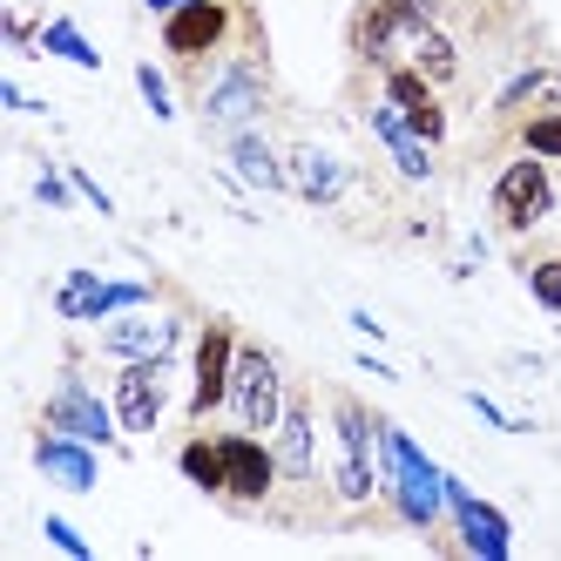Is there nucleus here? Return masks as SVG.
<instances>
[{
  "mask_svg": "<svg viewBox=\"0 0 561 561\" xmlns=\"http://www.w3.org/2000/svg\"><path fill=\"white\" fill-rule=\"evenodd\" d=\"M156 27H163V55L183 68L190 89L204 82V75H210L224 55L244 48L251 34H264L244 0H183V8H176L170 21H156Z\"/></svg>",
  "mask_w": 561,
  "mask_h": 561,
  "instance_id": "f257e3e1",
  "label": "nucleus"
},
{
  "mask_svg": "<svg viewBox=\"0 0 561 561\" xmlns=\"http://www.w3.org/2000/svg\"><path fill=\"white\" fill-rule=\"evenodd\" d=\"M277 102L271 82V55H264V34H251L237 55H224L204 82H196V115H204L210 136H237V129H257Z\"/></svg>",
  "mask_w": 561,
  "mask_h": 561,
  "instance_id": "f03ea898",
  "label": "nucleus"
},
{
  "mask_svg": "<svg viewBox=\"0 0 561 561\" xmlns=\"http://www.w3.org/2000/svg\"><path fill=\"white\" fill-rule=\"evenodd\" d=\"M379 494H386L392 514L407 520V528H420V535H433L439 514H447V473H439L386 413H379Z\"/></svg>",
  "mask_w": 561,
  "mask_h": 561,
  "instance_id": "7ed1b4c3",
  "label": "nucleus"
},
{
  "mask_svg": "<svg viewBox=\"0 0 561 561\" xmlns=\"http://www.w3.org/2000/svg\"><path fill=\"white\" fill-rule=\"evenodd\" d=\"M332 420V494L345 507H366L379 494V413L352 392H325Z\"/></svg>",
  "mask_w": 561,
  "mask_h": 561,
  "instance_id": "20e7f679",
  "label": "nucleus"
},
{
  "mask_svg": "<svg viewBox=\"0 0 561 561\" xmlns=\"http://www.w3.org/2000/svg\"><path fill=\"white\" fill-rule=\"evenodd\" d=\"M439 21H447V0H358L345 21V48L358 68H386L407 61V48Z\"/></svg>",
  "mask_w": 561,
  "mask_h": 561,
  "instance_id": "39448f33",
  "label": "nucleus"
},
{
  "mask_svg": "<svg viewBox=\"0 0 561 561\" xmlns=\"http://www.w3.org/2000/svg\"><path fill=\"white\" fill-rule=\"evenodd\" d=\"M285 399H291L285 358H277L271 345H257V339H244V345H237V366H230V399H224L230 426L271 433V426H277V413H285Z\"/></svg>",
  "mask_w": 561,
  "mask_h": 561,
  "instance_id": "423d86ee",
  "label": "nucleus"
},
{
  "mask_svg": "<svg viewBox=\"0 0 561 561\" xmlns=\"http://www.w3.org/2000/svg\"><path fill=\"white\" fill-rule=\"evenodd\" d=\"M488 204H494V224L507 230V237H528V230H541L548 217H554V204H561V183H554V163L548 156H507L501 163V176H494V190H488Z\"/></svg>",
  "mask_w": 561,
  "mask_h": 561,
  "instance_id": "0eeeda50",
  "label": "nucleus"
},
{
  "mask_svg": "<svg viewBox=\"0 0 561 561\" xmlns=\"http://www.w3.org/2000/svg\"><path fill=\"white\" fill-rule=\"evenodd\" d=\"M237 345H244V332L230 325V318H204L196 325V345H190V426H210L224 413L230 399V366H237Z\"/></svg>",
  "mask_w": 561,
  "mask_h": 561,
  "instance_id": "6e6552de",
  "label": "nucleus"
},
{
  "mask_svg": "<svg viewBox=\"0 0 561 561\" xmlns=\"http://www.w3.org/2000/svg\"><path fill=\"white\" fill-rule=\"evenodd\" d=\"M42 426H55V433H75V439H89V447H123V420H115V407L108 399L75 373V366H61V379H55V392L42 399Z\"/></svg>",
  "mask_w": 561,
  "mask_h": 561,
  "instance_id": "1a4fd4ad",
  "label": "nucleus"
},
{
  "mask_svg": "<svg viewBox=\"0 0 561 561\" xmlns=\"http://www.w3.org/2000/svg\"><path fill=\"white\" fill-rule=\"evenodd\" d=\"M170 379H176V358H136V366H115L108 379V407L123 420L129 439H149L170 413Z\"/></svg>",
  "mask_w": 561,
  "mask_h": 561,
  "instance_id": "9d476101",
  "label": "nucleus"
},
{
  "mask_svg": "<svg viewBox=\"0 0 561 561\" xmlns=\"http://www.w3.org/2000/svg\"><path fill=\"white\" fill-rule=\"evenodd\" d=\"M102 358L108 366H136V358H176L183 352V318L176 311H149V305H129L102 318Z\"/></svg>",
  "mask_w": 561,
  "mask_h": 561,
  "instance_id": "9b49d317",
  "label": "nucleus"
},
{
  "mask_svg": "<svg viewBox=\"0 0 561 561\" xmlns=\"http://www.w3.org/2000/svg\"><path fill=\"white\" fill-rule=\"evenodd\" d=\"M224 433V501L230 507H264L277 494V454H271V433L251 426H217Z\"/></svg>",
  "mask_w": 561,
  "mask_h": 561,
  "instance_id": "f8f14e48",
  "label": "nucleus"
},
{
  "mask_svg": "<svg viewBox=\"0 0 561 561\" xmlns=\"http://www.w3.org/2000/svg\"><path fill=\"white\" fill-rule=\"evenodd\" d=\"M156 285H142V277H95V271H68L55 285V311L68 318V325H102V318L129 311V305H149Z\"/></svg>",
  "mask_w": 561,
  "mask_h": 561,
  "instance_id": "ddd939ff",
  "label": "nucleus"
},
{
  "mask_svg": "<svg viewBox=\"0 0 561 561\" xmlns=\"http://www.w3.org/2000/svg\"><path fill=\"white\" fill-rule=\"evenodd\" d=\"M271 454H277L285 488H311V480H318V407H311L305 386H291L285 413H277V426H271Z\"/></svg>",
  "mask_w": 561,
  "mask_h": 561,
  "instance_id": "4468645a",
  "label": "nucleus"
},
{
  "mask_svg": "<svg viewBox=\"0 0 561 561\" xmlns=\"http://www.w3.org/2000/svg\"><path fill=\"white\" fill-rule=\"evenodd\" d=\"M373 75H379V95H386L399 115H407L420 142H433V149L447 142V102H439V89L426 82L413 61H386V68H373Z\"/></svg>",
  "mask_w": 561,
  "mask_h": 561,
  "instance_id": "2eb2a0df",
  "label": "nucleus"
},
{
  "mask_svg": "<svg viewBox=\"0 0 561 561\" xmlns=\"http://www.w3.org/2000/svg\"><path fill=\"white\" fill-rule=\"evenodd\" d=\"M447 514H454V528H460V548H467V554H480V561H507V548H514L507 514L488 507L480 494H467L460 473H447Z\"/></svg>",
  "mask_w": 561,
  "mask_h": 561,
  "instance_id": "dca6fc26",
  "label": "nucleus"
},
{
  "mask_svg": "<svg viewBox=\"0 0 561 561\" xmlns=\"http://www.w3.org/2000/svg\"><path fill=\"white\" fill-rule=\"evenodd\" d=\"M95 454L102 447H89V439H75V433H55V426L34 433V473L55 480L61 494H95V480H102Z\"/></svg>",
  "mask_w": 561,
  "mask_h": 561,
  "instance_id": "f3484780",
  "label": "nucleus"
},
{
  "mask_svg": "<svg viewBox=\"0 0 561 561\" xmlns=\"http://www.w3.org/2000/svg\"><path fill=\"white\" fill-rule=\"evenodd\" d=\"M224 163H230L237 183L257 190V196H285V190H291V163L271 149L264 129H237V136H224Z\"/></svg>",
  "mask_w": 561,
  "mask_h": 561,
  "instance_id": "a211bd4d",
  "label": "nucleus"
},
{
  "mask_svg": "<svg viewBox=\"0 0 561 561\" xmlns=\"http://www.w3.org/2000/svg\"><path fill=\"white\" fill-rule=\"evenodd\" d=\"M366 129H373V142L392 156V170L407 176L413 190H420V183H433V142H420V136H413V123H407V115H399L386 95L366 108Z\"/></svg>",
  "mask_w": 561,
  "mask_h": 561,
  "instance_id": "6ab92c4d",
  "label": "nucleus"
},
{
  "mask_svg": "<svg viewBox=\"0 0 561 561\" xmlns=\"http://www.w3.org/2000/svg\"><path fill=\"white\" fill-rule=\"evenodd\" d=\"M285 163H291V190L305 196V204H318V210L345 204V190H352V170L339 163L332 149H318V142H291V149H285Z\"/></svg>",
  "mask_w": 561,
  "mask_h": 561,
  "instance_id": "aec40b11",
  "label": "nucleus"
},
{
  "mask_svg": "<svg viewBox=\"0 0 561 561\" xmlns=\"http://www.w3.org/2000/svg\"><path fill=\"white\" fill-rule=\"evenodd\" d=\"M176 467H183V480H190L196 494L224 501V433H210V426H190V439L176 447Z\"/></svg>",
  "mask_w": 561,
  "mask_h": 561,
  "instance_id": "412c9836",
  "label": "nucleus"
},
{
  "mask_svg": "<svg viewBox=\"0 0 561 561\" xmlns=\"http://www.w3.org/2000/svg\"><path fill=\"white\" fill-rule=\"evenodd\" d=\"M407 61L426 75L433 89H454V82H460V68H467V55H460V34H454L447 21H439V27H426L420 42L407 48Z\"/></svg>",
  "mask_w": 561,
  "mask_h": 561,
  "instance_id": "4be33fe9",
  "label": "nucleus"
},
{
  "mask_svg": "<svg viewBox=\"0 0 561 561\" xmlns=\"http://www.w3.org/2000/svg\"><path fill=\"white\" fill-rule=\"evenodd\" d=\"M514 149H528V156H548V163H561V108H528V115H514Z\"/></svg>",
  "mask_w": 561,
  "mask_h": 561,
  "instance_id": "5701e85b",
  "label": "nucleus"
},
{
  "mask_svg": "<svg viewBox=\"0 0 561 561\" xmlns=\"http://www.w3.org/2000/svg\"><path fill=\"white\" fill-rule=\"evenodd\" d=\"M42 55H55V61H75V68H102V55H95V42H89V34L82 27H75L68 14H55L48 27H42Z\"/></svg>",
  "mask_w": 561,
  "mask_h": 561,
  "instance_id": "b1692460",
  "label": "nucleus"
},
{
  "mask_svg": "<svg viewBox=\"0 0 561 561\" xmlns=\"http://www.w3.org/2000/svg\"><path fill=\"white\" fill-rule=\"evenodd\" d=\"M548 75H554V61H520L507 82H501V95H494V115H520V108H535V102H541V89H548Z\"/></svg>",
  "mask_w": 561,
  "mask_h": 561,
  "instance_id": "393cba45",
  "label": "nucleus"
},
{
  "mask_svg": "<svg viewBox=\"0 0 561 561\" xmlns=\"http://www.w3.org/2000/svg\"><path fill=\"white\" fill-rule=\"evenodd\" d=\"M520 277H528V298H535L541 311H554V318H561V251L528 257V264H520Z\"/></svg>",
  "mask_w": 561,
  "mask_h": 561,
  "instance_id": "a878e982",
  "label": "nucleus"
},
{
  "mask_svg": "<svg viewBox=\"0 0 561 561\" xmlns=\"http://www.w3.org/2000/svg\"><path fill=\"white\" fill-rule=\"evenodd\" d=\"M136 89H142V102H149L156 123H176V95H170V82H163V68H156V61L136 68Z\"/></svg>",
  "mask_w": 561,
  "mask_h": 561,
  "instance_id": "bb28decb",
  "label": "nucleus"
},
{
  "mask_svg": "<svg viewBox=\"0 0 561 561\" xmlns=\"http://www.w3.org/2000/svg\"><path fill=\"white\" fill-rule=\"evenodd\" d=\"M42 535H48V541H55L61 554H75V561H89V554H95V548H89L82 535H75V528H68V520H61V514H48V520H42Z\"/></svg>",
  "mask_w": 561,
  "mask_h": 561,
  "instance_id": "cd10ccee",
  "label": "nucleus"
},
{
  "mask_svg": "<svg viewBox=\"0 0 561 561\" xmlns=\"http://www.w3.org/2000/svg\"><path fill=\"white\" fill-rule=\"evenodd\" d=\"M68 190H75V176H68V170H42V183H34V196H42L48 210H68Z\"/></svg>",
  "mask_w": 561,
  "mask_h": 561,
  "instance_id": "c85d7f7f",
  "label": "nucleus"
},
{
  "mask_svg": "<svg viewBox=\"0 0 561 561\" xmlns=\"http://www.w3.org/2000/svg\"><path fill=\"white\" fill-rule=\"evenodd\" d=\"M68 176H75V190H82V196H89V204H95L102 217H115V204H108V190H102V183H95L89 170H75V163H68Z\"/></svg>",
  "mask_w": 561,
  "mask_h": 561,
  "instance_id": "c756f323",
  "label": "nucleus"
},
{
  "mask_svg": "<svg viewBox=\"0 0 561 561\" xmlns=\"http://www.w3.org/2000/svg\"><path fill=\"white\" fill-rule=\"evenodd\" d=\"M535 108H561V61H554V75H548V89H541V102Z\"/></svg>",
  "mask_w": 561,
  "mask_h": 561,
  "instance_id": "7c9ffc66",
  "label": "nucleus"
},
{
  "mask_svg": "<svg viewBox=\"0 0 561 561\" xmlns=\"http://www.w3.org/2000/svg\"><path fill=\"white\" fill-rule=\"evenodd\" d=\"M142 8H149V14H156V21H170V14H176V8H183V0H142Z\"/></svg>",
  "mask_w": 561,
  "mask_h": 561,
  "instance_id": "2f4dec72",
  "label": "nucleus"
}]
</instances>
